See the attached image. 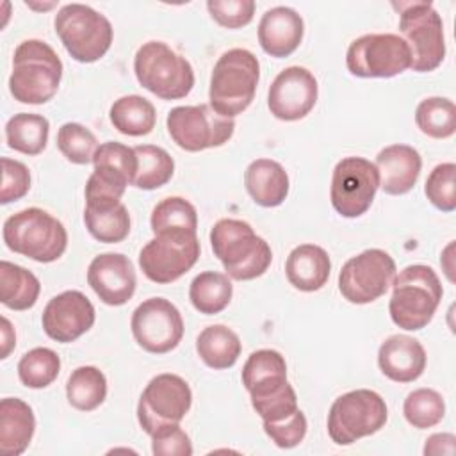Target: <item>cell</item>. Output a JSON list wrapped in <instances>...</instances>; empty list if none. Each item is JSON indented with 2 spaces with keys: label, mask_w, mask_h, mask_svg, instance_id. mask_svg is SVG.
Instances as JSON below:
<instances>
[{
  "label": "cell",
  "mask_w": 456,
  "mask_h": 456,
  "mask_svg": "<svg viewBox=\"0 0 456 456\" xmlns=\"http://www.w3.org/2000/svg\"><path fill=\"white\" fill-rule=\"evenodd\" d=\"M84 223L91 237L105 244H116L130 233L128 208L119 203H86Z\"/></svg>",
  "instance_id": "obj_26"
},
{
  "label": "cell",
  "mask_w": 456,
  "mask_h": 456,
  "mask_svg": "<svg viewBox=\"0 0 456 456\" xmlns=\"http://www.w3.org/2000/svg\"><path fill=\"white\" fill-rule=\"evenodd\" d=\"M53 27L66 52L84 64L102 59L112 45L110 21L86 4L62 5L55 14Z\"/></svg>",
  "instance_id": "obj_8"
},
{
  "label": "cell",
  "mask_w": 456,
  "mask_h": 456,
  "mask_svg": "<svg viewBox=\"0 0 456 456\" xmlns=\"http://www.w3.org/2000/svg\"><path fill=\"white\" fill-rule=\"evenodd\" d=\"M109 118L118 132L130 137L148 135L157 123L153 103L139 94L118 98L109 110Z\"/></svg>",
  "instance_id": "obj_29"
},
{
  "label": "cell",
  "mask_w": 456,
  "mask_h": 456,
  "mask_svg": "<svg viewBox=\"0 0 456 456\" xmlns=\"http://www.w3.org/2000/svg\"><path fill=\"white\" fill-rule=\"evenodd\" d=\"M379 189L376 166L363 157H346L331 175L330 200L342 217H360L369 210Z\"/></svg>",
  "instance_id": "obj_15"
},
{
  "label": "cell",
  "mask_w": 456,
  "mask_h": 456,
  "mask_svg": "<svg viewBox=\"0 0 456 456\" xmlns=\"http://www.w3.org/2000/svg\"><path fill=\"white\" fill-rule=\"evenodd\" d=\"M388 419L385 399L369 388L338 395L328 413V435L337 445H351L378 433Z\"/></svg>",
  "instance_id": "obj_9"
},
{
  "label": "cell",
  "mask_w": 456,
  "mask_h": 456,
  "mask_svg": "<svg viewBox=\"0 0 456 456\" xmlns=\"http://www.w3.org/2000/svg\"><path fill=\"white\" fill-rule=\"evenodd\" d=\"M244 185L256 205L273 208L281 205L289 194V175L280 162L256 159L244 171Z\"/></svg>",
  "instance_id": "obj_24"
},
{
  "label": "cell",
  "mask_w": 456,
  "mask_h": 456,
  "mask_svg": "<svg viewBox=\"0 0 456 456\" xmlns=\"http://www.w3.org/2000/svg\"><path fill=\"white\" fill-rule=\"evenodd\" d=\"M62 78L57 52L41 39L21 41L12 55L9 91L20 103L41 105L52 100Z\"/></svg>",
  "instance_id": "obj_2"
},
{
  "label": "cell",
  "mask_w": 456,
  "mask_h": 456,
  "mask_svg": "<svg viewBox=\"0 0 456 456\" xmlns=\"http://www.w3.org/2000/svg\"><path fill=\"white\" fill-rule=\"evenodd\" d=\"M57 148L69 162L84 166L93 162L98 150V141L84 125L64 123L57 132Z\"/></svg>",
  "instance_id": "obj_38"
},
{
  "label": "cell",
  "mask_w": 456,
  "mask_h": 456,
  "mask_svg": "<svg viewBox=\"0 0 456 456\" xmlns=\"http://www.w3.org/2000/svg\"><path fill=\"white\" fill-rule=\"evenodd\" d=\"M456 166L452 162H444L433 167L429 173L424 192L431 205L442 212H452L456 208Z\"/></svg>",
  "instance_id": "obj_40"
},
{
  "label": "cell",
  "mask_w": 456,
  "mask_h": 456,
  "mask_svg": "<svg viewBox=\"0 0 456 456\" xmlns=\"http://www.w3.org/2000/svg\"><path fill=\"white\" fill-rule=\"evenodd\" d=\"M130 328L135 342L153 354L173 351L183 337L182 314L166 297L142 301L132 314Z\"/></svg>",
  "instance_id": "obj_16"
},
{
  "label": "cell",
  "mask_w": 456,
  "mask_h": 456,
  "mask_svg": "<svg viewBox=\"0 0 456 456\" xmlns=\"http://www.w3.org/2000/svg\"><path fill=\"white\" fill-rule=\"evenodd\" d=\"M456 436L452 433H435L426 440L424 454L426 456H440L449 454L452 456L456 451Z\"/></svg>",
  "instance_id": "obj_47"
},
{
  "label": "cell",
  "mask_w": 456,
  "mask_h": 456,
  "mask_svg": "<svg viewBox=\"0 0 456 456\" xmlns=\"http://www.w3.org/2000/svg\"><path fill=\"white\" fill-rule=\"evenodd\" d=\"M87 283L109 306H121L132 299L137 278L128 256L123 253H102L87 267Z\"/></svg>",
  "instance_id": "obj_19"
},
{
  "label": "cell",
  "mask_w": 456,
  "mask_h": 456,
  "mask_svg": "<svg viewBox=\"0 0 456 456\" xmlns=\"http://www.w3.org/2000/svg\"><path fill=\"white\" fill-rule=\"evenodd\" d=\"M93 164L116 169V171L123 173L125 176H128L130 182H134V176L137 171V155H135L134 148H130L123 142H118V141H109V142H103L98 146Z\"/></svg>",
  "instance_id": "obj_44"
},
{
  "label": "cell",
  "mask_w": 456,
  "mask_h": 456,
  "mask_svg": "<svg viewBox=\"0 0 456 456\" xmlns=\"http://www.w3.org/2000/svg\"><path fill=\"white\" fill-rule=\"evenodd\" d=\"M308 422L305 413L297 408L292 415L276 420V422H264L265 435L278 445L280 449H292L303 442L306 436Z\"/></svg>",
  "instance_id": "obj_42"
},
{
  "label": "cell",
  "mask_w": 456,
  "mask_h": 456,
  "mask_svg": "<svg viewBox=\"0 0 456 456\" xmlns=\"http://www.w3.org/2000/svg\"><path fill=\"white\" fill-rule=\"evenodd\" d=\"M331 260L317 244L296 246L285 262V274L292 287L303 292H315L322 289L330 278Z\"/></svg>",
  "instance_id": "obj_23"
},
{
  "label": "cell",
  "mask_w": 456,
  "mask_h": 456,
  "mask_svg": "<svg viewBox=\"0 0 456 456\" xmlns=\"http://www.w3.org/2000/svg\"><path fill=\"white\" fill-rule=\"evenodd\" d=\"M287 376V362L274 349H258L251 353L242 367V385L251 390L256 385Z\"/></svg>",
  "instance_id": "obj_39"
},
{
  "label": "cell",
  "mask_w": 456,
  "mask_h": 456,
  "mask_svg": "<svg viewBox=\"0 0 456 456\" xmlns=\"http://www.w3.org/2000/svg\"><path fill=\"white\" fill-rule=\"evenodd\" d=\"M379 187L385 194L401 196L413 189L420 176V153L408 144H390L376 155Z\"/></svg>",
  "instance_id": "obj_21"
},
{
  "label": "cell",
  "mask_w": 456,
  "mask_h": 456,
  "mask_svg": "<svg viewBox=\"0 0 456 456\" xmlns=\"http://www.w3.org/2000/svg\"><path fill=\"white\" fill-rule=\"evenodd\" d=\"M319 86L312 71L303 66H289L276 75L267 93V107L276 119H303L317 103Z\"/></svg>",
  "instance_id": "obj_17"
},
{
  "label": "cell",
  "mask_w": 456,
  "mask_h": 456,
  "mask_svg": "<svg viewBox=\"0 0 456 456\" xmlns=\"http://www.w3.org/2000/svg\"><path fill=\"white\" fill-rule=\"evenodd\" d=\"M399 11V32L411 53V69L428 73L445 57L444 23L431 2H392Z\"/></svg>",
  "instance_id": "obj_7"
},
{
  "label": "cell",
  "mask_w": 456,
  "mask_h": 456,
  "mask_svg": "<svg viewBox=\"0 0 456 456\" xmlns=\"http://www.w3.org/2000/svg\"><path fill=\"white\" fill-rule=\"evenodd\" d=\"M426 351L422 344L408 335H390L378 349L379 370L395 383H411L426 369Z\"/></svg>",
  "instance_id": "obj_22"
},
{
  "label": "cell",
  "mask_w": 456,
  "mask_h": 456,
  "mask_svg": "<svg viewBox=\"0 0 456 456\" xmlns=\"http://www.w3.org/2000/svg\"><path fill=\"white\" fill-rule=\"evenodd\" d=\"M251 406L264 422H276L292 415L297 410V395L292 385L287 381L285 385L267 394L251 397Z\"/></svg>",
  "instance_id": "obj_41"
},
{
  "label": "cell",
  "mask_w": 456,
  "mask_h": 456,
  "mask_svg": "<svg viewBox=\"0 0 456 456\" xmlns=\"http://www.w3.org/2000/svg\"><path fill=\"white\" fill-rule=\"evenodd\" d=\"M346 66L360 78H390L411 66V53L397 34H365L349 45Z\"/></svg>",
  "instance_id": "obj_12"
},
{
  "label": "cell",
  "mask_w": 456,
  "mask_h": 456,
  "mask_svg": "<svg viewBox=\"0 0 456 456\" xmlns=\"http://www.w3.org/2000/svg\"><path fill=\"white\" fill-rule=\"evenodd\" d=\"M395 276L394 258L378 248L351 256L338 273V290L353 305H367L381 297Z\"/></svg>",
  "instance_id": "obj_13"
},
{
  "label": "cell",
  "mask_w": 456,
  "mask_h": 456,
  "mask_svg": "<svg viewBox=\"0 0 456 456\" xmlns=\"http://www.w3.org/2000/svg\"><path fill=\"white\" fill-rule=\"evenodd\" d=\"M444 296L438 274L424 264L406 265L392 280L390 319L406 331L426 328Z\"/></svg>",
  "instance_id": "obj_3"
},
{
  "label": "cell",
  "mask_w": 456,
  "mask_h": 456,
  "mask_svg": "<svg viewBox=\"0 0 456 456\" xmlns=\"http://www.w3.org/2000/svg\"><path fill=\"white\" fill-rule=\"evenodd\" d=\"M50 123L41 114L20 112L5 125L7 146L25 155H39L48 142Z\"/></svg>",
  "instance_id": "obj_30"
},
{
  "label": "cell",
  "mask_w": 456,
  "mask_h": 456,
  "mask_svg": "<svg viewBox=\"0 0 456 456\" xmlns=\"http://www.w3.org/2000/svg\"><path fill=\"white\" fill-rule=\"evenodd\" d=\"M233 294L230 278L217 271H205L194 276L189 287V299L192 306L205 315H216L223 312Z\"/></svg>",
  "instance_id": "obj_31"
},
{
  "label": "cell",
  "mask_w": 456,
  "mask_h": 456,
  "mask_svg": "<svg viewBox=\"0 0 456 456\" xmlns=\"http://www.w3.org/2000/svg\"><path fill=\"white\" fill-rule=\"evenodd\" d=\"M137 155V171L132 185L142 191H153L166 185L175 173L173 157L160 146L139 144L134 148Z\"/></svg>",
  "instance_id": "obj_33"
},
{
  "label": "cell",
  "mask_w": 456,
  "mask_h": 456,
  "mask_svg": "<svg viewBox=\"0 0 456 456\" xmlns=\"http://www.w3.org/2000/svg\"><path fill=\"white\" fill-rule=\"evenodd\" d=\"M303 18L285 5L267 9L258 23V43L267 55L276 59L294 53L303 41Z\"/></svg>",
  "instance_id": "obj_20"
},
{
  "label": "cell",
  "mask_w": 456,
  "mask_h": 456,
  "mask_svg": "<svg viewBox=\"0 0 456 456\" xmlns=\"http://www.w3.org/2000/svg\"><path fill=\"white\" fill-rule=\"evenodd\" d=\"M403 413L408 424L417 429L436 426L445 415L444 397L433 388H417L410 392L403 404Z\"/></svg>",
  "instance_id": "obj_37"
},
{
  "label": "cell",
  "mask_w": 456,
  "mask_h": 456,
  "mask_svg": "<svg viewBox=\"0 0 456 456\" xmlns=\"http://www.w3.org/2000/svg\"><path fill=\"white\" fill-rule=\"evenodd\" d=\"M61 370V358L50 347H34L18 362V378L27 388L52 385Z\"/></svg>",
  "instance_id": "obj_35"
},
{
  "label": "cell",
  "mask_w": 456,
  "mask_h": 456,
  "mask_svg": "<svg viewBox=\"0 0 456 456\" xmlns=\"http://www.w3.org/2000/svg\"><path fill=\"white\" fill-rule=\"evenodd\" d=\"M41 283L34 273L12 262H0V301L11 310H28L36 305Z\"/></svg>",
  "instance_id": "obj_28"
},
{
  "label": "cell",
  "mask_w": 456,
  "mask_h": 456,
  "mask_svg": "<svg viewBox=\"0 0 456 456\" xmlns=\"http://www.w3.org/2000/svg\"><path fill=\"white\" fill-rule=\"evenodd\" d=\"M200 240L196 232L171 230L155 233L139 253L142 274L160 285L176 281L200 258Z\"/></svg>",
  "instance_id": "obj_10"
},
{
  "label": "cell",
  "mask_w": 456,
  "mask_h": 456,
  "mask_svg": "<svg viewBox=\"0 0 456 456\" xmlns=\"http://www.w3.org/2000/svg\"><path fill=\"white\" fill-rule=\"evenodd\" d=\"M166 126L175 144L185 151H203L228 142L235 121L217 114L210 105H180L169 110Z\"/></svg>",
  "instance_id": "obj_11"
},
{
  "label": "cell",
  "mask_w": 456,
  "mask_h": 456,
  "mask_svg": "<svg viewBox=\"0 0 456 456\" xmlns=\"http://www.w3.org/2000/svg\"><path fill=\"white\" fill-rule=\"evenodd\" d=\"M68 403L80 411L96 410L107 397L105 374L93 365L77 367L66 383Z\"/></svg>",
  "instance_id": "obj_32"
},
{
  "label": "cell",
  "mask_w": 456,
  "mask_h": 456,
  "mask_svg": "<svg viewBox=\"0 0 456 456\" xmlns=\"http://www.w3.org/2000/svg\"><path fill=\"white\" fill-rule=\"evenodd\" d=\"M210 246L226 276L237 281L262 276L273 260L271 246L240 219H219L210 230Z\"/></svg>",
  "instance_id": "obj_1"
},
{
  "label": "cell",
  "mask_w": 456,
  "mask_h": 456,
  "mask_svg": "<svg viewBox=\"0 0 456 456\" xmlns=\"http://www.w3.org/2000/svg\"><path fill=\"white\" fill-rule=\"evenodd\" d=\"M137 82L162 100L185 98L194 87L191 62L162 41L144 43L134 57Z\"/></svg>",
  "instance_id": "obj_6"
},
{
  "label": "cell",
  "mask_w": 456,
  "mask_h": 456,
  "mask_svg": "<svg viewBox=\"0 0 456 456\" xmlns=\"http://www.w3.org/2000/svg\"><path fill=\"white\" fill-rule=\"evenodd\" d=\"M192 404L187 381L176 374L164 372L151 378L137 403V420L144 433L151 435L166 424H178Z\"/></svg>",
  "instance_id": "obj_14"
},
{
  "label": "cell",
  "mask_w": 456,
  "mask_h": 456,
  "mask_svg": "<svg viewBox=\"0 0 456 456\" xmlns=\"http://www.w3.org/2000/svg\"><path fill=\"white\" fill-rule=\"evenodd\" d=\"M258 78L260 64L255 53L246 48L224 52L214 64L210 75L208 105L217 114L233 119L251 105Z\"/></svg>",
  "instance_id": "obj_4"
},
{
  "label": "cell",
  "mask_w": 456,
  "mask_h": 456,
  "mask_svg": "<svg viewBox=\"0 0 456 456\" xmlns=\"http://www.w3.org/2000/svg\"><path fill=\"white\" fill-rule=\"evenodd\" d=\"M240 340L233 330L224 324L207 326L196 338V351L210 369L223 370L235 365L240 356Z\"/></svg>",
  "instance_id": "obj_27"
},
{
  "label": "cell",
  "mask_w": 456,
  "mask_h": 456,
  "mask_svg": "<svg viewBox=\"0 0 456 456\" xmlns=\"http://www.w3.org/2000/svg\"><path fill=\"white\" fill-rule=\"evenodd\" d=\"M30 189V173L28 167L7 157H2V189L0 203L7 205L11 201L21 200Z\"/></svg>",
  "instance_id": "obj_45"
},
{
  "label": "cell",
  "mask_w": 456,
  "mask_h": 456,
  "mask_svg": "<svg viewBox=\"0 0 456 456\" xmlns=\"http://www.w3.org/2000/svg\"><path fill=\"white\" fill-rule=\"evenodd\" d=\"M417 128L433 139H447L456 132V107L449 98L429 96L415 109Z\"/></svg>",
  "instance_id": "obj_34"
},
{
  "label": "cell",
  "mask_w": 456,
  "mask_h": 456,
  "mask_svg": "<svg viewBox=\"0 0 456 456\" xmlns=\"http://www.w3.org/2000/svg\"><path fill=\"white\" fill-rule=\"evenodd\" d=\"M14 346H16L14 330H12L11 322H9V319L2 317V356L0 358H7Z\"/></svg>",
  "instance_id": "obj_48"
},
{
  "label": "cell",
  "mask_w": 456,
  "mask_h": 456,
  "mask_svg": "<svg viewBox=\"0 0 456 456\" xmlns=\"http://www.w3.org/2000/svg\"><path fill=\"white\" fill-rule=\"evenodd\" d=\"M253 0H208L207 9L214 21L224 28H240L253 20Z\"/></svg>",
  "instance_id": "obj_43"
},
{
  "label": "cell",
  "mask_w": 456,
  "mask_h": 456,
  "mask_svg": "<svg viewBox=\"0 0 456 456\" xmlns=\"http://www.w3.org/2000/svg\"><path fill=\"white\" fill-rule=\"evenodd\" d=\"M151 452L155 456H191L192 444L178 424H166L151 435Z\"/></svg>",
  "instance_id": "obj_46"
},
{
  "label": "cell",
  "mask_w": 456,
  "mask_h": 456,
  "mask_svg": "<svg viewBox=\"0 0 456 456\" xmlns=\"http://www.w3.org/2000/svg\"><path fill=\"white\" fill-rule=\"evenodd\" d=\"M94 319V306L86 294L80 290H64L46 303L41 324L52 340L69 344L89 331Z\"/></svg>",
  "instance_id": "obj_18"
},
{
  "label": "cell",
  "mask_w": 456,
  "mask_h": 456,
  "mask_svg": "<svg viewBox=\"0 0 456 456\" xmlns=\"http://www.w3.org/2000/svg\"><path fill=\"white\" fill-rule=\"evenodd\" d=\"M150 226L153 235L171 230L196 232L198 214L191 201L180 196H171L155 205L150 217Z\"/></svg>",
  "instance_id": "obj_36"
},
{
  "label": "cell",
  "mask_w": 456,
  "mask_h": 456,
  "mask_svg": "<svg viewBox=\"0 0 456 456\" xmlns=\"http://www.w3.org/2000/svg\"><path fill=\"white\" fill-rule=\"evenodd\" d=\"M5 246L41 264L61 258L68 246L64 224L43 208L28 207L9 216L2 228Z\"/></svg>",
  "instance_id": "obj_5"
},
{
  "label": "cell",
  "mask_w": 456,
  "mask_h": 456,
  "mask_svg": "<svg viewBox=\"0 0 456 456\" xmlns=\"http://www.w3.org/2000/svg\"><path fill=\"white\" fill-rule=\"evenodd\" d=\"M36 431L32 408L18 397L0 401V449L5 456H20L28 447Z\"/></svg>",
  "instance_id": "obj_25"
}]
</instances>
